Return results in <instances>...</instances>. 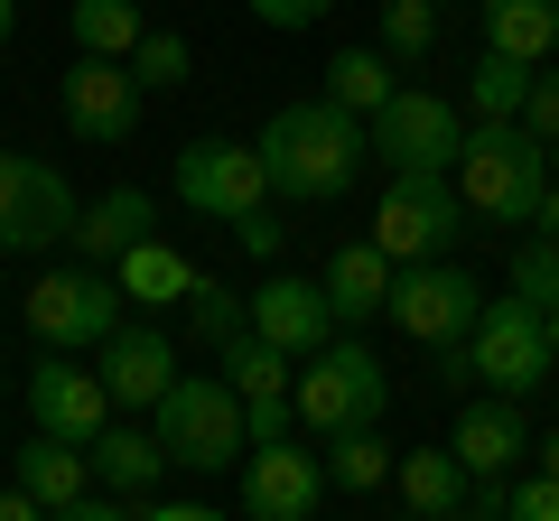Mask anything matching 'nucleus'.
Returning <instances> with one entry per match:
<instances>
[{
  "label": "nucleus",
  "instance_id": "31",
  "mask_svg": "<svg viewBox=\"0 0 559 521\" xmlns=\"http://www.w3.org/2000/svg\"><path fill=\"white\" fill-rule=\"evenodd\" d=\"M131 75H140V94H178V84L197 75V47H187L178 28H150V38L131 47Z\"/></svg>",
  "mask_w": 559,
  "mask_h": 521
},
{
  "label": "nucleus",
  "instance_id": "8",
  "mask_svg": "<svg viewBox=\"0 0 559 521\" xmlns=\"http://www.w3.org/2000/svg\"><path fill=\"white\" fill-rule=\"evenodd\" d=\"M20 307H28V336L47 354H103L112 326H121V280H103L94 260H75V270H47Z\"/></svg>",
  "mask_w": 559,
  "mask_h": 521
},
{
  "label": "nucleus",
  "instance_id": "38",
  "mask_svg": "<svg viewBox=\"0 0 559 521\" xmlns=\"http://www.w3.org/2000/svg\"><path fill=\"white\" fill-rule=\"evenodd\" d=\"M47 521H131V502H121V494H103V484H94V494H75L66 512H47Z\"/></svg>",
  "mask_w": 559,
  "mask_h": 521
},
{
  "label": "nucleus",
  "instance_id": "7",
  "mask_svg": "<svg viewBox=\"0 0 559 521\" xmlns=\"http://www.w3.org/2000/svg\"><path fill=\"white\" fill-rule=\"evenodd\" d=\"M75 215L84 196L57 159L0 149V252H57V242H75Z\"/></svg>",
  "mask_w": 559,
  "mask_h": 521
},
{
  "label": "nucleus",
  "instance_id": "37",
  "mask_svg": "<svg viewBox=\"0 0 559 521\" xmlns=\"http://www.w3.org/2000/svg\"><path fill=\"white\" fill-rule=\"evenodd\" d=\"M280 233H289V223H280L271 205H261V215H242V223H234V242H242V252H252V260H271V252H280Z\"/></svg>",
  "mask_w": 559,
  "mask_h": 521
},
{
  "label": "nucleus",
  "instance_id": "4",
  "mask_svg": "<svg viewBox=\"0 0 559 521\" xmlns=\"http://www.w3.org/2000/svg\"><path fill=\"white\" fill-rule=\"evenodd\" d=\"M150 428H159L168 465H187V475H224V465H242V447H252V428H242V401L224 373H178L168 381V401L150 410Z\"/></svg>",
  "mask_w": 559,
  "mask_h": 521
},
{
  "label": "nucleus",
  "instance_id": "6",
  "mask_svg": "<svg viewBox=\"0 0 559 521\" xmlns=\"http://www.w3.org/2000/svg\"><path fill=\"white\" fill-rule=\"evenodd\" d=\"M364 149H373L392 178H448V168H457V149H466V121H457V102H448V94L401 84V94L364 121Z\"/></svg>",
  "mask_w": 559,
  "mask_h": 521
},
{
  "label": "nucleus",
  "instance_id": "3",
  "mask_svg": "<svg viewBox=\"0 0 559 521\" xmlns=\"http://www.w3.org/2000/svg\"><path fill=\"white\" fill-rule=\"evenodd\" d=\"M439 363H448V381H485L503 401H532L540 381L559 373L550 363V317L532 299H485V317L466 326V344H448Z\"/></svg>",
  "mask_w": 559,
  "mask_h": 521
},
{
  "label": "nucleus",
  "instance_id": "36",
  "mask_svg": "<svg viewBox=\"0 0 559 521\" xmlns=\"http://www.w3.org/2000/svg\"><path fill=\"white\" fill-rule=\"evenodd\" d=\"M522 131L559 141V75H532V102H522Z\"/></svg>",
  "mask_w": 559,
  "mask_h": 521
},
{
  "label": "nucleus",
  "instance_id": "27",
  "mask_svg": "<svg viewBox=\"0 0 559 521\" xmlns=\"http://www.w3.org/2000/svg\"><path fill=\"white\" fill-rule=\"evenodd\" d=\"M66 28H75V57H131V47L150 38L140 0H75V10H66Z\"/></svg>",
  "mask_w": 559,
  "mask_h": 521
},
{
  "label": "nucleus",
  "instance_id": "2",
  "mask_svg": "<svg viewBox=\"0 0 559 521\" xmlns=\"http://www.w3.org/2000/svg\"><path fill=\"white\" fill-rule=\"evenodd\" d=\"M448 178H457L466 215H485V223H532V215H540V186H550V141L522 131V121H476Z\"/></svg>",
  "mask_w": 559,
  "mask_h": 521
},
{
  "label": "nucleus",
  "instance_id": "44",
  "mask_svg": "<svg viewBox=\"0 0 559 521\" xmlns=\"http://www.w3.org/2000/svg\"><path fill=\"white\" fill-rule=\"evenodd\" d=\"M550 363H559V307H550Z\"/></svg>",
  "mask_w": 559,
  "mask_h": 521
},
{
  "label": "nucleus",
  "instance_id": "40",
  "mask_svg": "<svg viewBox=\"0 0 559 521\" xmlns=\"http://www.w3.org/2000/svg\"><path fill=\"white\" fill-rule=\"evenodd\" d=\"M0 521H47V502H28L20 484H10V494H0Z\"/></svg>",
  "mask_w": 559,
  "mask_h": 521
},
{
  "label": "nucleus",
  "instance_id": "26",
  "mask_svg": "<svg viewBox=\"0 0 559 521\" xmlns=\"http://www.w3.org/2000/svg\"><path fill=\"white\" fill-rule=\"evenodd\" d=\"M392 94H401V84H392V57H382V47H345V57L326 65V102L355 112V121H373Z\"/></svg>",
  "mask_w": 559,
  "mask_h": 521
},
{
  "label": "nucleus",
  "instance_id": "16",
  "mask_svg": "<svg viewBox=\"0 0 559 521\" xmlns=\"http://www.w3.org/2000/svg\"><path fill=\"white\" fill-rule=\"evenodd\" d=\"M252 336L280 344L289 363H308L318 344H336V307H326L318 280H299V270H271V280L252 289Z\"/></svg>",
  "mask_w": 559,
  "mask_h": 521
},
{
  "label": "nucleus",
  "instance_id": "9",
  "mask_svg": "<svg viewBox=\"0 0 559 521\" xmlns=\"http://www.w3.org/2000/svg\"><path fill=\"white\" fill-rule=\"evenodd\" d=\"M382 317H392L411 344L448 354V344H466V326L485 317V280L457 270V260H411V270L392 280V307H382Z\"/></svg>",
  "mask_w": 559,
  "mask_h": 521
},
{
  "label": "nucleus",
  "instance_id": "47",
  "mask_svg": "<svg viewBox=\"0 0 559 521\" xmlns=\"http://www.w3.org/2000/svg\"><path fill=\"white\" fill-rule=\"evenodd\" d=\"M0 391H10V381H0Z\"/></svg>",
  "mask_w": 559,
  "mask_h": 521
},
{
  "label": "nucleus",
  "instance_id": "19",
  "mask_svg": "<svg viewBox=\"0 0 559 521\" xmlns=\"http://www.w3.org/2000/svg\"><path fill=\"white\" fill-rule=\"evenodd\" d=\"M84 465H94V484H103V494L140 502V494H159V475H168V447H159V428H131V420H112L103 438H84Z\"/></svg>",
  "mask_w": 559,
  "mask_h": 521
},
{
  "label": "nucleus",
  "instance_id": "18",
  "mask_svg": "<svg viewBox=\"0 0 559 521\" xmlns=\"http://www.w3.org/2000/svg\"><path fill=\"white\" fill-rule=\"evenodd\" d=\"M448 457H457L476 484H503V465L532 457V420H522V401H503V391H495V401H476L457 420V438H448Z\"/></svg>",
  "mask_w": 559,
  "mask_h": 521
},
{
  "label": "nucleus",
  "instance_id": "24",
  "mask_svg": "<svg viewBox=\"0 0 559 521\" xmlns=\"http://www.w3.org/2000/svg\"><path fill=\"white\" fill-rule=\"evenodd\" d=\"M20 494L47 502V512H66L75 494H94V465H84V447H66V438H28V447H20Z\"/></svg>",
  "mask_w": 559,
  "mask_h": 521
},
{
  "label": "nucleus",
  "instance_id": "43",
  "mask_svg": "<svg viewBox=\"0 0 559 521\" xmlns=\"http://www.w3.org/2000/svg\"><path fill=\"white\" fill-rule=\"evenodd\" d=\"M10 28H20V0H0V47H10Z\"/></svg>",
  "mask_w": 559,
  "mask_h": 521
},
{
  "label": "nucleus",
  "instance_id": "25",
  "mask_svg": "<svg viewBox=\"0 0 559 521\" xmlns=\"http://www.w3.org/2000/svg\"><path fill=\"white\" fill-rule=\"evenodd\" d=\"M485 47L540 65L559 47V0H485Z\"/></svg>",
  "mask_w": 559,
  "mask_h": 521
},
{
  "label": "nucleus",
  "instance_id": "14",
  "mask_svg": "<svg viewBox=\"0 0 559 521\" xmlns=\"http://www.w3.org/2000/svg\"><path fill=\"white\" fill-rule=\"evenodd\" d=\"M326 465L308 447H242V521H318Z\"/></svg>",
  "mask_w": 559,
  "mask_h": 521
},
{
  "label": "nucleus",
  "instance_id": "20",
  "mask_svg": "<svg viewBox=\"0 0 559 521\" xmlns=\"http://www.w3.org/2000/svg\"><path fill=\"white\" fill-rule=\"evenodd\" d=\"M392 280H401V260L364 233V242H345V252L326 260L318 289H326V307H336V326H364V317H382V307H392Z\"/></svg>",
  "mask_w": 559,
  "mask_h": 521
},
{
  "label": "nucleus",
  "instance_id": "33",
  "mask_svg": "<svg viewBox=\"0 0 559 521\" xmlns=\"http://www.w3.org/2000/svg\"><path fill=\"white\" fill-rule=\"evenodd\" d=\"M513 299H532L540 317L559 307V242H550V233H532V242L513 252Z\"/></svg>",
  "mask_w": 559,
  "mask_h": 521
},
{
  "label": "nucleus",
  "instance_id": "15",
  "mask_svg": "<svg viewBox=\"0 0 559 521\" xmlns=\"http://www.w3.org/2000/svg\"><path fill=\"white\" fill-rule=\"evenodd\" d=\"M224 381H234V401H242V428H252V447H280L289 438V420H299V401H289V354L280 344H261V336H242V344H224Z\"/></svg>",
  "mask_w": 559,
  "mask_h": 521
},
{
  "label": "nucleus",
  "instance_id": "22",
  "mask_svg": "<svg viewBox=\"0 0 559 521\" xmlns=\"http://www.w3.org/2000/svg\"><path fill=\"white\" fill-rule=\"evenodd\" d=\"M392 484H401V502H411V521H448V512H466V494H476V475H466L448 447H411V457L392 465Z\"/></svg>",
  "mask_w": 559,
  "mask_h": 521
},
{
  "label": "nucleus",
  "instance_id": "39",
  "mask_svg": "<svg viewBox=\"0 0 559 521\" xmlns=\"http://www.w3.org/2000/svg\"><path fill=\"white\" fill-rule=\"evenodd\" d=\"M140 521H234V512H215V502H150Z\"/></svg>",
  "mask_w": 559,
  "mask_h": 521
},
{
  "label": "nucleus",
  "instance_id": "11",
  "mask_svg": "<svg viewBox=\"0 0 559 521\" xmlns=\"http://www.w3.org/2000/svg\"><path fill=\"white\" fill-rule=\"evenodd\" d=\"M57 112H66V131L84 149H121L140 131V112H150V94H140L131 57H75L66 84H57Z\"/></svg>",
  "mask_w": 559,
  "mask_h": 521
},
{
  "label": "nucleus",
  "instance_id": "28",
  "mask_svg": "<svg viewBox=\"0 0 559 521\" xmlns=\"http://www.w3.org/2000/svg\"><path fill=\"white\" fill-rule=\"evenodd\" d=\"M326 484H345V494H373V484H392V447H382V428H326Z\"/></svg>",
  "mask_w": 559,
  "mask_h": 521
},
{
  "label": "nucleus",
  "instance_id": "45",
  "mask_svg": "<svg viewBox=\"0 0 559 521\" xmlns=\"http://www.w3.org/2000/svg\"><path fill=\"white\" fill-rule=\"evenodd\" d=\"M448 521H495V512H448Z\"/></svg>",
  "mask_w": 559,
  "mask_h": 521
},
{
  "label": "nucleus",
  "instance_id": "30",
  "mask_svg": "<svg viewBox=\"0 0 559 521\" xmlns=\"http://www.w3.org/2000/svg\"><path fill=\"white\" fill-rule=\"evenodd\" d=\"M187 317H197L205 354H224V344H242V336H252V299H234V289H215L205 270H197V289H187Z\"/></svg>",
  "mask_w": 559,
  "mask_h": 521
},
{
  "label": "nucleus",
  "instance_id": "1",
  "mask_svg": "<svg viewBox=\"0 0 559 521\" xmlns=\"http://www.w3.org/2000/svg\"><path fill=\"white\" fill-rule=\"evenodd\" d=\"M261 168H271V196H289V205H336L345 186H355V168L373 159L364 149V121L355 112H336V102H280L271 121H261Z\"/></svg>",
  "mask_w": 559,
  "mask_h": 521
},
{
  "label": "nucleus",
  "instance_id": "13",
  "mask_svg": "<svg viewBox=\"0 0 559 521\" xmlns=\"http://www.w3.org/2000/svg\"><path fill=\"white\" fill-rule=\"evenodd\" d=\"M28 420H38V438L84 447V438H103V428H112V391H103L94 363L38 354V373H28Z\"/></svg>",
  "mask_w": 559,
  "mask_h": 521
},
{
  "label": "nucleus",
  "instance_id": "42",
  "mask_svg": "<svg viewBox=\"0 0 559 521\" xmlns=\"http://www.w3.org/2000/svg\"><path fill=\"white\" fill-rule=\"evenodd\" d=\"M532 457H540V475H559V428H550V438H532Z\"/></svg>",
  "mask_w": 559,
  "mask_h": 521
},
{
  "label": "nucleus",
  "instance_id": "12",
  "mask_svg": "<svg viewBox=\"0 0 559 521\" xmlns=\"http://www.w3.org/2000/svg\"><path fill=\"white\" fill-rule=\"evenodd\" d=\"M178 205L215 215V223H242L271 205V168H261L252 141H187L178 149Z\"/></svg>",
  "mask_w": 559,
  "mask_h": 521
},
{
  "label": "nucleus",
  "instance_id": "17",
  "mask_svg": "<svg viewBox=\"0 0 559 521\" xmlns=\"http://www.w3.org/2000/svg\"><path fill=\"white\" fill-rule=\"evenodd\" d=\"M103 391H112V410H159L168 381H178V344L159 336V326H112V344H103Z\"/></svg>",
  "mask_w": 559,
  "mask_h": 521
},
{
  "label": "nucleus",
  "instance_id": "41",
  "mask_svg": "<svg viewBox=\"0 0 559 521\" xmlns=\"http://www.w3.org/2000/svg\"><path fill=\"white\" fill-rule=\"evenodd\" d=\"M532 233H550V242H559V178L540 186V215H532Z\"/></svg>",
  "mask_w": 559,
  "mask_h": 521
},
{
  "label": "nucleus",
  "instance_id": "29",
  "mask_svg": "<svg viewBox=\"0 0 559 521\" xmlns=\"http://www.w3.org/2000/svg\"><path fill=\"white\" fill-rule=\"evenodd\" d=\"M532 75H540V65L495 57V47H485L476 75H466V112H476V121H522V102H532Z\"/></svg>",
  "mask_w": 559,
  "mask_h": 521
},
{
  "label": "nucleus",
  "instance_id": "32",
  "mask_svg": "<svg viewBox=\"0 0 559 521\" xmlns=\"http://www.w3.org/2000/svg\"><path fill=\"white\" fill-rule=\"evenodd\" d=\"M439 47V0H382V57H429Z\"/></svg>",
  "mask_w": 559,
  "mask_h": 521
},
{
  "label": "nucleus",
  "instance_id": "10",
  "mask_svg": "<svg viewBox=\"0 0 559 521\" xmlns=\"http://www.w3.org/2000/svg\"><path fill=\"white\" fill-rule=\"evenodd\" d=\"M457 233H466L457 178H392V186H382L373 242L401 260V270H411V260H448V252H457Z\"/></svg>",
  "mask_w": 559,
  "mask_h": 521
},
{
  "label": "nucleus",
  "instance_id": "5",
  "mask_svg": "<svg viewBox=\"0 0 559 521\" xmlns=\"http://www.w3.org/2000/svg\"><path fill=\"white\" fill-rule=\"evenodd\" d=\"M289 401H299V420L318 428H382V410H392V373L373 363V344L364 336H336L308 354V373L289 381Z\"/></svg>",
  "mask_w": 559,
  "mask_h": 521
},
{
  "label": "nucleus",
  "instance_id": "23",
  "mask_svg": "<svg viewBox=\"0 0 559 521\" xmlns=\"http://www.w3.org/2000/svg\"><path fill=\"white\" fill-rule=\"evenodd\" d=\"M150 223H159V205L140 196V186H112V196H94V205L75 215V252H84V260H121Z\"/></svg>",
  "mask_w": 559,
  "mask_h": 521
},
{
  "label": "nucleus",
  "instance_id": "35",
  "mask_svg": "<svg viewBox=\"0 0 559 521\" xmlns=\"http://www.w3.org/2000/svg\"><path fill=\"white\" fill-rule=\"evenodd\" d=\"M326 10H336V0H252V20H261V28H318Z\"/></svg>",
  "mask_w": 559,
  "mask_h": 521
},
{
  "label": "nucleus",
  "instance_id": "34",
  "mask_svg": "<svg viewBox=\"0 0 559 521\" xmlns=\"http://www.w3.org/2000/svg\"><path fill=\"white\" fill-rule=\"evenodd\" d=\"M495 521H559V475H522V484H485Z\"/></svg>",
  "mask_w": 559,
  "mask_h": 521
},
{
  "label": "nucleus",
  "instance_id": "21",
  "mask_svg": "<svg viewBox=\"0 0 559 521\" xmlns=\"http://www.w3.org/2000/svg\"><path fill=\"white\" fill-rule=\"evenodd\" d=\"M112 280H121V299H131V307H187V289H197V260H187L178 242L140 233L131 252L112 260Z\"/></svg>",
  "mask_w": 559,
  "mask_h": 521
},
{
  "label": "nucleus",
  "instance_id": "46",
  "mask_svg": "<svg viewBox=\"0 0 559 521\" xmlns=\"http://www.w3.org/2000/svg\"><path fill=\"white\" fill-rule=\"evenodd\" d=\"M550 178H559V141H550Z\"/></svg>",
  "mask_w": 559,
  "mask_h": 521
}]
</instances>
